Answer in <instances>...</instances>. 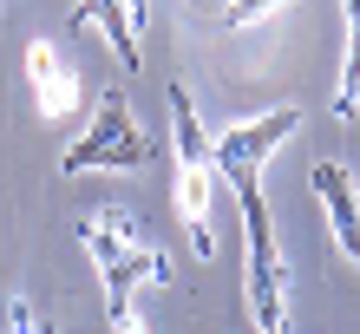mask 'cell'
<instances>
[{
  "label": "cell",
  "instance_id": "6",
  "mask_svg": "<svg viewBox=\"0 0 360 334\" xmlns=\"http://www.w3.org/2000/svg\"><path fill=\"white\" fill-rule=\"evenodd\" d=\"M27 86H33V98H39L46 118H59V112L79 105V79L66 72V59H59L53 46H27Z\"/></svg>",
  "mask_w": 360,
  "mask_h": 334
},
{
  "label": "cell",
  "instance_id": "5",
  "mask_svg": "<svg viewBox=\"0 0 360 334\" xmlns=\"http://www.w3.org/2000/svg\"><path fill=\"white\" fill-rule=\"evenodd\" d=\"M308 184H314V197H321V210H328L334 243H341L347 256L360 262V191H354V177L341 171V164H314Z\"/></svg>",
  "mask_w": 360,
  "mask_h": 334
},
{
  "label": "cell",
  "instance_id": "4",
  "mask_svg": "<svg viewBox=\"0 0 360 334\" xmlns=\"http://www.w3.org/2000/svg\"><path fill=\"white\" fill-rule=\"evenodd\" d=\"M295 124H302V112H295V105H275V112L249 118V124H229V131L210 144V151H217V171H223V177H249V171H262L275 144H288V138H295Z\"/></svg>",
  "mask_w": 360,
  "mask_h": 334
},
{
  "label": "cell",
  "instance_id": "9",
  "mask_svg": "<svg viewBox=\"0 0 360 334\" xmlns=\"http://www.w3.org/2000/svg\"><path fill=\"white\" fill-rule=\"evenodd\" d=\"M275 7H282V0H223L217 20H223V27H249V20H262V13H275Z\"/></svg>",
  "mask_w": 360,
  "mask_h": 334
},
{
  "label": "cell",
  "instance_id": "8",
  "mask_svg": "<svg viewBox=\"0 0 360 334\" xmlns=\"http://www.w3.org/2000/svg\"><path fill=\"white\" fill-rule=\"evenodd\" d=\"M334 112L341 118L360 112V27H347V66H341V98H334Z\"/></svg>",
  "mask_w": 360,
  "mask_h": 334
},
{
  "label": "cell",
  "instance_id": "2",
  "mask_svg": "<svg viewBox=\"0 0 360 334\" xmlns=\"http://www.w3.org/2000/svg\"><path fill=\"white\" fill-rule=\"evenodd\" d=\"M171 158H177V217L190 229V249L210 256L217 249V229H210V171H217V151H210L184 86H171Z\"/></svg>",
  "mask_w": 360,
  "mask_h": 334
},
{
  "label": "cell",
  "instance_id": "1",
  "mask_svg": "<svg viewBox=\"0 0 360 334\" xmlns=\"http://www.w3.org/2000/svg\"><path fill=\"white\" fill-rule=\"evenodd\" d=\"M79 243L92 249V262L105 276V321H112V334H144L138 315H131V288L138 282H171V262H164L158 249H131V223L118 210L86 217L79 223Z\"/></svg>",
  "mask_w": 360,
  "mask_h": 334
},
{
  "label": "cell",
  "instance_id": "3",
  "mask_svg": "<svg viewBox=\"0 0 360 334\" xmlns=\"http://www.w3.org/2000/svg\"><path fill=\"white\" fill-rule=\"evenodd\" d=\"M66 171H144L151 164V138L138 131V118H131V98L124 92H105L98 98V118H92V131L86 138H72L66 144Z\"/></svg>",
  "mask_w": 360,
  "mask_h": 334
},
{
  "label": "cell",
  "instance_id": "10",
  "mask_svg": "<svg viewBox=\"0 0 360 334\" xmlns=\"http://www.w3.org/2000/svg\"><path fill=\"white\" fill-rule=\"evenodd\" d=\"M341 13H347V27H360V0H341Z\"/></svg>",
  "mask_w": 360,
  "mask_h": 334
},
{
  "label": "cell",
  "instance_id": "11",
  "mask_svg": "<svg viewBox=\"0 0 360 334\" xmlns=\"http://www.w3.org/2000/svg\"><path fill=\"white\" fill-rule=\"evenodd\" d=\"M124 7H131V27H144V0H124Z\"/></svg>",
  "mask_w": 360,
  "mask_h": 334
},
{
  "label": "cell",
  "instance_id": "7",
  "mask_svg": "<svg viewBox=\"0 0 360 334\" xmlns=\"http://www.w3.org/2000/svg\"><path fill=\"white\" fill-rule=\"evenodd\" d=\"M86 20H98V27L112 33V53L138 66V27H131V7H124V0H79V7H72V27H86Z\"/></svg>",
  "mask_w": 360,
  "mask_h": 334
}]
</instances>
